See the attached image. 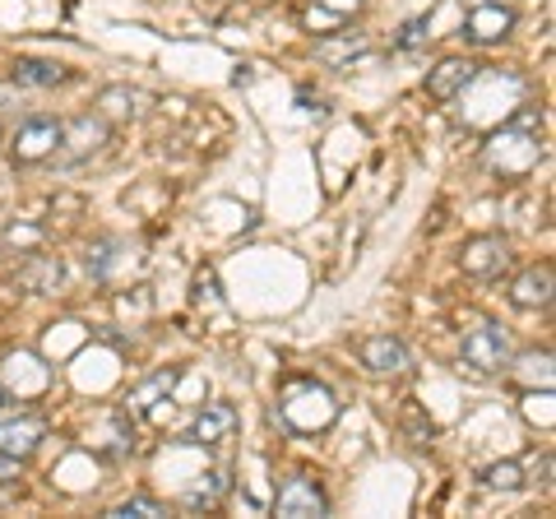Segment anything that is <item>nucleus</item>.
<instances>
[{"mask_svg":"<svg viewBox=\"0 0 556 519\" xmlns=\"http://www.w3.org/2000/svg\"><path fill=\"white\" fill-rule=\"evenodd\" d=\"M10 79L20 84V89H56V84H65L70 79V71L65 65H56V61H14L10 65Z\"/></svg>","mask_w":556,"mask_h":519,"instance_id":"15","label":"nucleus"},{"mask_svg":"<svg viewBox=\"0 0 556 519\" xmlns=\"http://www.w3.org/2000/svg\"><path fill=\"white\" fill-rule=\"evenodd\" d=\"M367 47L362 38H353V42H320V61H329V65H339L343 56H357V51Z\"/></svg>","mask_w":556,"mask_h":519,"instance_id":"22","label":"nucleus"},{"mask_svg":"<svg viewBox=\"0 0 556 519\" xmlns=\"http://www.w3.org/2000/svg\"><path fill=\"white\" fill-rule=\"evenodd\" d=\"M232 431H237V408L232 404H204L195 427H190V441L195 445H223V441H232Z\"/></svg>","mask_w":556,"mask_h":519,"instance_id":"12","label":"nucleus"},{"mask_svg":"<svg viewBox=\"0 0 556 519\" xmlns=\"http://www.w3.org/2000/svg\"><path fill=\"white\" fill-rule=\"evenodd\" d=\"M459 269L468 279H501L510 269V246L501 237H473L459 255Z\"/></svg>","mask_w":556,"mask_h":519,"instance_id":"7","label":"nucleus"},{"mask_svg":"<svg viewBox=\"0 0 556 519\" xmlns=\"http://www.w3.org/2000/svg\"><path fill=\"white\" fill-rule=\"evenodd\" d=\"M362 367L376 371V376H394V371L408 367V349L394 334H376V339L362 343Z\"/></svg>","mask_w":556,"mask_h":519,"instance_id":"13","label":"nucleus"},{"mask_svg":"<svg viewBox=\"0 0 556 519\" xmlns=\"http://www.w3.org/2000/svg\"><path fill=\"white\" fill-rule=\"evenodd\" d=\"M482 159L496 177H529V172L538 167V159H543V126H538V112L533 107L515 112L506 126L486 140Z\"/></svg>","mask_w":556,"mask_h":519,"instance_id":"1","label":"nucleus"},{"mask_svg":"<svg viewBox=\"0 0 556 519\" xmlns=\"http://www.w3.org/2000/svg\"><path fill=\"white\" fill-rule=\"evenodd\" d=\"M102 144H108V121L102 116H79V121H70V126H61V144H56L51 159H56L61 167H70V163H84Z\"/></svg>","mask_w":556,"mask_h":519,"instance_id":"4","label":"nucleus"},{"mask_svg":"<svg viewBox=\"0 0 556 519\" xmlns=\"http://www.w3.org/2000/svg\"><path fill=\"white\" fill-rule=\"evenodd\" d=\"M552 292H556V269L552 265H533V269H525L510 283V302L519 311H547L552 306Z\"/></svg>","mask_w":556,"mask_h":519,"instance_id":"10","label":"nucleus"},{"mask_svg":"<svg viewBox=\"0 0 556 519\" xmlns=\"http://www.w3.org/2000/svg\"><path fill=\"white\" fill-rule=\"evenodd\" d=\"M42 431L47 422L38 418V413H20V408H10V413H0V455H10V459H28L33 450L42 445Z\"/></svg>","mask_w":556,"mask_h":519,"instance_id":"5","label":"nucleus"},{"mask_svg":"<svg viewBox=\"0 0 556 519\" xmlns=\"http://www.w3.org/2000/svg\"><path fill=\"white\" fill-rule=\"evenodd\" d=\"M510 362H515V349L501 325H478V330L464 339V367L473 376H496V371H506Z\"/></svg>","mask_w":556,"mask_h":519,"instance_id":"3","label":"nucleus"},{"mask_svg":"<svg viewBox=\"0 0 556 519\" xmlns=\"http://www.w3.org/2000/svg\"><path fill=\"white\" fill-rule=\"evenodd\" d=\"M223 492H228V473H223V469H208V473H200V482H195V488H190L181 501H186L190 510H214L218 501H223Z\"/></svg>","mask_w":556,"mask_h":519,"instance_id":"17","label":"nucleus"},{"mask_svg":"<svg viewBox=\"0 0 556 519\" xmlns=\"http://www.w3.org/2000/svg\"><path fill=\"white\" fill-rule=\"evenodd\" d=\"M510 28H515V10L501 5V0L473 5V10H468V20H464V33L473 42H501V38H510Z\"/></svg>","mask_w":556,"mask_h":519,"instance_id":"9","label":"nucleus"},{"mask_svg":"<svg viewBox=\"0 0 556 519\" xmlns=\"http://www.w3.org/2000/svg\"><path fill=\"white\" fill-rule=\"evenodd\" d=\"M427 38H431V20L422 14V20H408L404 28H399L394 51H417V47H427Z\"/></svg>","mask_w":556,"mask_h":519,"instance_id":"20","label":"nucleus"},{"mask_svg":"<svg viewBox=\"0 0 556 519\" xmlns=\"http://www.w3.org/2000/svg\"><path fill=\"white\" fill-rule=\"evenodd\" d=\"M274 510L283 519H316V515L329 510V501L311 478H288L283 492H278V501H274Z\"/></svg>","mask_w":556,"mask_h":519,"instance_id":"8","label":"nucleus"},{"mask_svg":"<svg viewBox=\"0 0 556 519\" xmlns=\"http://www.w3.org/2000/svg\"><path fill=\"white\" fill-rule=\"evenodd\" d=\"M0 404H5V394H0Z\"/></svg>","mask_w":556,"mask_h":519,"instance_id":"25","label":"nucleus"},{"mask_svg":"<svg viewBox=\"0 0 556 519\" xmlns=\"http://www.w3.org/2000/svg\"><path fill=\"white\" fill-rule=\"evenodd\" d=\"M486 488H496V492H515V488H525V469H519L515 459H501L486 469Z\"/></svg>","mask_w":556,"mask_h":519,"instance_id":"19","label":"nucleus"},{"mask_svg":"<svg viewBox=\"0 0 556 519\" xmlns=\"http://www.w3.org/2000/svg\"><path fill=\"white\" fill-rule=\"evenodd\" d=\"M478 79V65L473 61H464V56H450V61H441L437 71L427 75V93L437 98V102H455V98H464V89Z\"/></svg>","mask_w":556,"mask_h":519,"instance_id":"11","label":"nucleus"},{"mask_svg":"<svg viewBox=\"0 0 556 519\" xmlns=\"http://www.w3.org/2000/svg\"><path fill=\"white\" fill-rule=\"evenodd\" d=\"M56 144H61V121H51V116H33V121H24L20 126V135H14V163H24V167H33V163H47L51 153H56Z\"/></svg>","mask_w":556,"mask_h":519,"instance_id":"6","label":"nucleus"},{"mask_svg":"<svg viewBox=\"0 0 556 519\" xmlns=\"http://www.w3.org/2000/svg\"><path fill=\"white\" fill-rule=\"evenodd\" d=\"M38 241H42L38 228H10L5 232V246H38Z\"/></svg>","mask_w":556,"mask_h":519,"instance_id":"23","label":"nucleus"},{"mask_svg":"<svg viewBox=\"0 0 556 519\" xmlns=\"http://www.w3.org/2000/svg\"><path fill=\"white\" fill-rule=\"evenodd\" d=\"M20 464H24V459H10V455H0V482L20 478Z\"/></svg>","mask_w":556,"mask_h":519,"instance_id":"24","label":"nucleus"},{"mask_svg":"<svg viewBox=\"0 0 556 519\" xmlns=\"http://www.w3.org/2000/svg\"><path fill=\"white\" fill-rule=\"evenodd\" d=\"M177 380H181V371H159V376H149L139 390H130V400H126V413L130 418H149L159 404H167V394L177 390Z\"/></svg>","mask_w":556,"mask_h":519,"instance_id":"14","label":"nucleus"},{"mask_svg":"<svg viewBox=\"0 0 556 519\" xmlns=\"http://www.w3.org/2000/svg\"><path fill=\"white\" fill-rule=\"evenodd\" d=\"M274 418L288 431H298V436H316V431H329L339 422V400L329 385H320V380L298 376V380H283Z\"/></svg>","mask_w":556,"mask_h":519,"instance_id":"2","label":"nucleus"},{"mask_svg":"<svg viewBox=\"0 0 556 519\" xmlns=\"http://www.w3.org/2000/svg\"><path fill=\"white\" fill-rule=\"evenodd\" d=\"M61 279H65V269H61L56 255H28V265L20 269V283L28 292H56Z\"/></svg>","mask_w":556,"mask_h":519,"instance_id":"16","label":"nucleus"},{"mask_svg":"<svg viewBox=\"0 0 556 519\" xmlns=\"http://www.w3.org/2000/svg\"><path fill=\"white\" fill-rule=\"evenodd\" d=\"M159 515H167V510L153 496H130V501H121V506L108 510V519H159Z\"/></svg>","mask_w":556,"mask_h":519,"instance_id":"18","label":"nucleus"},{"mask_svg":"<svg viewBox=\"0 0 556 519\" xmlns=\"http://www.w3.org/2000/svg\"><path fill=\"white\" fill-rule=\"evenodd\" d=\"M357 10H362V0H320V14L311 10L306 24L311 20H348V14H357Z\"/></svg>","mask_w":556,"mask_h":519,"instance_id":"21","label":"nucleus"}]
</instances>
